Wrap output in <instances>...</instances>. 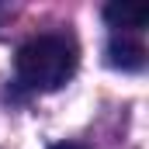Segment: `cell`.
Here are the masks:
<instances>
[{
  "mask_svg": "<svg viewBox=\"0 0 149 149\" xmlns=\"http://www.w3.org/2000/svg\"><path fill=\"white\" fill-rule=\"evenodd\" d=\"M80 52L76 42L66 35H38L17 49V80L31 90H59L76 73Z\"/></svg>",
  "mask_w": 149,
  "mask_h": 149,
  "instance_id": "cell-1",
  "label": "cell"
},
{
  "mask_svg": "<svg viewBox=\"0 0 149 149\" xmlns=\"http://www.w3.org/2000/svg\"><path fill=\"white\" fill-rule=\"evenodd\" d=\"M108 63L114 70L139 73L146 66V45H142V38L132 35V31H114L111 42H108Z\"/></svg>",
  "mask_w": 149,
  "mask_h": 149,
  "instance_id": "cell-2",
  "label": "cell"
},
{
  "mask_svg": "<svg viewBox=\"0 0 149 149\" xmlns=\"http://www.w3.org/2000/svg\"><path fill=\"white\" fill-rule=\"evenodd\" d=\"M146 17H149V10L139 7V3H108V7H104V21L111 24L114 31H132V35H139L142 24H146Z\"/></svg>",
  "mask_w": 149,
  "mask_h": 149,
  "instance_id": "cell-3",
  "label": "cell"
},
{
  "mask_svg": "<svg viewBox=\"0 0 149 149\" xmlns=\"http://www.w3.org/2000/svg\"><path fill=\"white\" fill-rule=\"evenodd\" d=\"M52 149H87V146H80V142H59V146H52Z\"/></svg>",
  "mask_w": 149,
  "mask_h": 149,
  "instance_id": "cell-4",
  "label": "cell"
}]
</instances>
